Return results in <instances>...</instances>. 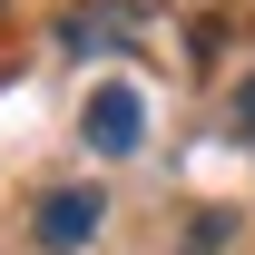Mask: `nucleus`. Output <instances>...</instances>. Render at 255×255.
Listing matches in <instances>:
<instances>
[{"instance_id": "1", "label": "nucleus", "mask_w": 255, "mask_h": 255, "mask_svg": "<svg viewBox=\"0 0 255 255\" xmlns=\"http://www.w3.org/2000/svg\"><path fill=\"white\" fill-rule=\"evenodd\" d=\"M79 137H89L98 157H128V147L147 137V98L128 89V79H108V89H89V108H79Z\"/></svg>"}, {"instance_id": "2", "label": "nucleus", "mask_w": 255, "mask_h": 255, "mask_svg": "<svg viewBox=\"0 0 255 255\" xmlns=\"http://www.w3.org/2000/svg\"><path fill=\"white\" fill-rule=\"evenodd\" d=\"M98 216H108V196H98V187H49V196L30 206V236H39L49 255H79V246L98 236Z\"/></svg>"}, {"instance_id": "3", "label": "nucleus", "mask_w": 255, "mask_h": 255, "mask_svg": "<svg viewBox=\"0 0 255 255\" xmlns=\"http://www.w3.org/2000/svg\"><path fill=\"white\" fill-rule=\"evenodd\" d=\"M128 30H137V10H128V0H118V10H79V20H69V39H79V49H98V39H128Z\"/></svg>"}, {"instance_id": "4", "label": "nucleus", "mask_w": 255, "mask_h": 255, "mask_svg": "<svg viewBox=\"0 0 255 255\" xmlns=\"http://www.w3.org/2000/svg\"><path fill=\"white\" fill-rule=\"evenodd\" d=\"M236 137H246V147H255V79H246V89H236Z\"/></svg>"}]
</instances>
